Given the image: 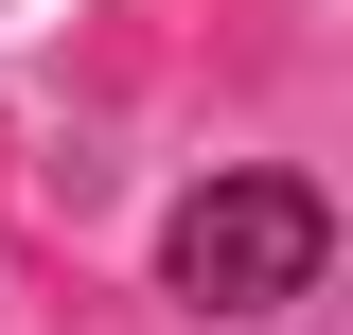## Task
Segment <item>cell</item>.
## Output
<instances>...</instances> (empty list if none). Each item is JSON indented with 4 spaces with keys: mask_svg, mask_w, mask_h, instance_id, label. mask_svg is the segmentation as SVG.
I'll list each match as a JSON object with an SVG mask.
<instances>
[{
    "mask_svg": "<svg viewBox=\"0 0 353 335\" xmlns=\"http://www.w3.org/2000/svg\"><path fill=\"white\" fill-rule=\"evenodd\" d=\"M318 265H336L318 176H212V194H176V230H159V283L194 300V318H265V300H301Z\"/></svg>",
    "mask_w": 353,
    "mask_h": 335,
    "instance_id": "obj_1",
    "label": "cell"
}]
</instances>
